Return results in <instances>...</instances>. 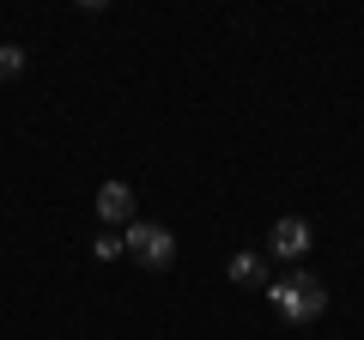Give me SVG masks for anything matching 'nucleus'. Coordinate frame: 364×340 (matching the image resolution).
<instances>
[{"mask_svg": "<svg viewBox=\"0 0 364 340\" xmlns=\"http://www.w3.org/2000/svg\"><path fill=\"white\" fill-rule=\"evenodd\" d=\"M91 255H97V262H116L122 255V231H104L97 243H91Z\"/></svg>", "mask_w": 364, "mask_h": 340, "instance_id": "0eeeda50", "label": "nucleus"}, {"mask_svg": "<svg viewBox=\"0 0 364 340\" xmlns=\"http://www.w3.org/2000/svg\"><path fill=\"white\" fill-rule=\"evenodd\" d=\"M18 67H25V49L18 43H0V79H13Z\"/></svg>", "mask_w": 364, "mask_h": 340, "instance_id": "423d86ee", "label": "nucleus"}, {"mask_svg": "<svg viewBox=\"0 0 364 340\" xmlns=\"http://www.w3.org/2000/svg\"><path fill=\"white\" fill-rule=\"evenodd\" d=\"M225 274H231L237 286H267V262H261L255 249H237V255H231V267H225Z\"/></svg>", "mask_w": 364, "mask_h": 340, "instance_id": "39448f33", "label": "nucleus"}, {"mask_svg": "<svg viewBox=\"0 0 364 340\" xmlns=\"http://www.w3.org/2000/svg\"><path fill=\"white\" fill-rule=\"evenodd\" d=\"M310 243H316L310 219H279V225L267 231V249L279 255V262H304V255H310Z\"/></svg>", "mask_w": 364, "mask_h": 340, "instance_id": "7ed1b4c3", "label": "nucleus"}, {"mask_svg": "<svg viewBox=\"0 0 364 340\" xmlns=\"http://www.w3.org/2000/svg\"><path fill=\"white\" fill-rule=\"evenodd\" d=\"M267 304L286 322H316L328 310V286L316 274H286V280H267Z\"/></svg>", "mask_w": 364, "mask_h": 340, "instance_id": "f257e3e1", "label": "nucleus"}, {"mask_svg": "<svg viewBox=\"0 0 364 340\" xmlns=\"http://www.w3.org/2000/svg\"><path fill=\"white\" fill-rule=\"evenodd\" d=\"M97 219H104V231L134 225V188L128 183H104V188H97Z\"/></svg>", "mask_w": 364, "mask_h": 340, "instance_id": "20e7f679", "label": "nucleus"}, {"mask_svg": "<svg viewBox=\"0 0 364 340\" xmlns=\"http://www.w3.org/2000/svg\"><path fill=\"white\" fill-rule=\"evenodd\" d=\"M122 255H134L140 267H170V262H176V237H170L164 225L134 219L128 231H122Z\"/></svg>", "mask_w": 364, "mask_h": 340, "instance_id": "f03ea898", "label": "nucleus"}]
</instances>
